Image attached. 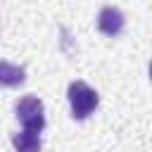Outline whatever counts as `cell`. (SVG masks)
Listing matches in <instances>:
<instances>
[{"label":"cell","instance_id":"obj_4","mask_svg":"<svg viewBox=\"0 0 152 152\" xmlns=\"http://www.w3.org/2000/svg\"><path fill=\"white\" fill-rule=\"evenodd\" d=\"M12 145L17 152H40V135L36 131H21L12 135Z\"/></svg>","mask_w":152,"mask_h":152},{"label":"cell","instance_id":"obj_3","mask_svg":"<svg viewBox=\"0 0 152 152\" xmlns=\"http://www.w3.org/2000/svg\"><path fill=\"white\" fill-rule=\"evenodd\" d=\"M124 24H126V19H124V12L121 10H116V7H102L100 10V14H97V28L104 33V36H119L121 31H124Z\"/></svg>","mask_w":152,"mask_h":152},{"label":"cell","instance_id":"obj_1","mask_svg":"<svg viewBox=\"0 0 152 152\" xmlns=\"http://www.w3.org/2000/svg\"><path fill=\"white\" fill-rule=\"evenodd\" d=\"M66 97H69L74 119H88L95 112L97 102H100V95L86 81H71L69 88H66Z\"/></svg>","mask_w":152,"mask_h":152},{"label":"cell","instance_id":"obj_5","mask_svg":"<svg viewBox=\"0 0 152 152\" xmlns=\"http://www.w3.org/2000/svg\"><path fill=\"white\" fill-rule=\"evenodd\" d=\"M24 78H26V71H24V66H14V64H10V62H2L0 64V81H2V86H19V83H24Z\"/></svg>","mask_w":152,"mask_h":152},{"label":"cell","instance_id":"obj_6","mask_svg":"<svg viewBox=\"0 0 152 152\" xmlns=\"http://www.w3.org/2000/svg\"><path fill=\"white\" fill-rule=\"evenodd\" d=\"M147 71H150V81H152V62H150V66H147Z\"/></svg>","mask_w":152,"mask_h":152},{"label":"cell","instance_id":"obj_2","mask_svg":"<svg viewBox=\"0 0 152 152\" xmlns=\"http://www.w3.org/2000/svg\"><path fill=\"white\" fill-rule=\"evenodd\" d=\"M14 112H17V119L21 121L24 131H36V133H40V131L45 128L43 102H40L38 97H33V95L21 97V100L17 102V107H14Z\"/></svg>","mask_w":152,"mask_h":152}]
</instances>
